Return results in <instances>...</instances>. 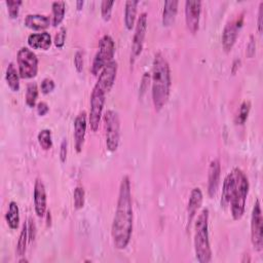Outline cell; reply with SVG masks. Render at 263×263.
Here are the masks:
<instances>
[{"label":"cell","instance_id":"39","mask_svg":"<svg viewBox=\"0 0 263 263\" xmlns=\"http://www.w3.org/2000/svg\"><path fill=\"white\" fill-rule=\"evenodd\" d=\"M36 109H37V113L40 116H44L50 111V107L45 102H39L36 106Z\"/></svg>","mask_w":263,"mask_h":263},{"label":"cell","instance_id":"29","mask_svg":"<svg viewBox=\"0 0 263 263\" xmlns=\"http://www.w3.org/2000/svg\"><path fill=\"white\" fill-rule=\"evenodd\" d=\"M6 5L8 7L10 17L12 19H17L19 17L20 8L23 5V2H21V0H7Z\"/></svg>","mask_w":263,"mask_h":263},{"label":"cell","instance_id":"3","mask_svg":"<svg viewBox=\"0 0 263 263\" xmlns=\"http://www.w3.org/2000/svg\"><path fill=\"white\" fill-rule=\"evenodd\" d=\"M152 101L156 111H160L169 101L172 86L171 68L161 53H156L152 63Z\"/></svg>","mask_w":263,"mask_h":263},{"label":"cell","instance_id":"17","mask_svg":"<svg viewBox=\"0 0 263 263\" xmlns=\"http://www.w3.org/2000/svg\"><path fill=\"white\" fill-rule=\"evenodd\" d=\"M24 24L32 30L43 32V30L47 29L52 25V19L46 15L29 14L25 17Z\"/></svg>","mask_w":263,"mask_h":263},{"label":"cell","instance_id":"32","mask_svg":"<svg viewBox=\"0 0 263 263\" xmlns=\"http://www.w3.org/2000/svg\"><path fill=\"white\" fill-rule=\"evenodd\" d=\"M55 81L52 79V78H44L42 81H41V84H40V90L42 92V94L44 95H47L50 93H52L54 90H55Z\"/></svg>","mask_w":263,"mask_h":263},{"label":"cell","instance_id":"26","mask_svg":"<svg viewBox=\"0 0 263 263\" xmlns=\"http://www.w3.org/2000/svg\"><path fill=\"white\" fill-rule=\"evenodd\" d=\"M38 98V86L35 82H30L26 89V104L29 107H35Z\"/></svg>","mask_w":263,"mask_h":263},{"label":"cell","instance_id":"37","mask_svg":"<svg viewBox=\"0 0 263 263\" xmlns=\"http://www.w3.org/2000/svg\"><path fill=\"white\" fill-rule=\"evenodd\" d=\"M262 19H263V2L260 3L259 5V11H258V21H257V29H258V32L261 34L262 33Z\"/></svg>","mask_w":263,"mask_h":263},{"label":"cell","instance_id":"40","mask_svg":"<svg viewBox=\"0 0 263 263\" xmlns=\"http://www.w3.org/2000/svg\"><path fill=\"white\" fill-rule=\"evenodd\" d=\"M83 5H84L83 0H78V2H76V9H77L78 11H81L82 8H83Z\"/></svg>","mask_w":263,"mask_h":263},{"label":"cell","instance_id":"28","mask_svg":"<svg viewBox=\"0 0 263 263\" xmlns=\"http://www.w3.org/2000/svg\"><path fill=\"white\" fill-rule=\"evenodd\" d=\"M38 143L40 147L43 150H50L53 146V140H52V131L49 129H43L38 133L37 136Z\"/></svg>","mask_w":263,"mask_h":263},{"label":"cell","instance_id":"19","mask_svg":"<svg viewBox=\"0 0 263 263\" xmlns=\"http://www.w3.org/2000/svg\"><path fill=\"white\" fill-rule=\"evenodd\" d=\"M203 193L201 190V188L199 187H195L189 196V200H188V205H187V214H188V224L190 225V223L193 222L194 218L197 215L198 210L201 208L202 204H203Z\"/></svg>","mask_w":263,"mask_h":263},{"label":"cell","instance_id":"11","mask_svg":"<svg viewBox=\"0 0 263 263\" xmlns=\"http://www.w3.org/2000/svg\"><path fill=\"white\" fill-rule=\"evenodd\" d=\"M202 14V2L200 0H187L185 3V22L187 29L196 34L200 28Z\"/></svg>","mask_w":263,"mask_h":263},{"label":"cell","instance_id":"30","mask_svg":"<svg viewBox=\"0 0 263 263\" xmlns=\"http://www.w3.org/2000/svg\"><path fill=\"white\" fill-rule=\"evenodd\" d=\"M85 197V193L83 187L81 186H77L74 189V194H73V202H74V207L75 209L79 210L81 208H83L84 206V198Z\"/></svg>","mask_w":263,"mask_h":263},{"label":"cell","instance_id":"38","mask_svg":"<svg viewBox=\"0 0 263 263\" xmlns=\"http://www.w3.org/2000/svg\"><path fill=\"white\" fill-rule=\"evenodd\" d=\"M28 233H29V241L30 242L34 241L35 234H36V226L32 219H29V222H28Z\"/></svg>","mask_w":263,"mask_h":263},{"label":"cell","instance_id":"31","mask_svg":"<svg viewBox=\"0 0 263 263\" xmlns=\"http://www.w3.org/2000/svg\"><path fill=\"white\" fill-rule=\"evenodd\" d=\"M115 5V2H108V0H104L101 4V16L104 21L108 22L111 19L112 15V8Z\"/></svg>","mask_w":263,"mask_h":263},{"label":"cell","instance_id":"23","mask_svg":"<svg viewBox=\"0 0 263 263\" xmlns=\"http://www.w3.org/2000/svg\"><path fill=\"white\" fill-rule=\"evenodd\" d=\"M6 220L10 228L17 229L20 224V209L15 201L9 204V210L6 214Z\"/></svg>","mask_w":263,"mask_h":263},{"label":"cell","instance_id":"27","mask_svg":"<svg viewBox=\"0 0 263 263\" xmlns=\"http://www.w3.org/2000/svg\"><path fill=\"white\" fill-rule=\"evenodd\" d=\"M250 110H251V102L250 101H244L240 108H238V111H237V114L235 116V125H238V126H242L244 125L248 117H249V113H250Z\"/></svg>","mask_w":263,"mask_h":263},{"label":"cell","instance_id":"20","mask_svg":"<svg viewBox=\"0 0 263 263\" xmlns=\"http://www.w3.org/2000/svg\"><path fill=\"white\" fill-rule=\"evenodd\" d=\"M178 5L177 0H168L164 3L162 11V24L164 27H170L174 24L178 13Z\"/></svg>","mask_w":263,"mask_h":263},{"label":"cell","instance_id":"33","mask_svg":"<svg viewBox=\"0 0 263 263\" xmlns=\"http://www.w3.org/2000/svg\"><path fill=\"white\" fill-rule=\"evenodd\" d=\"M66 35H67V29L65 27H61L60 30L57 32L56 36H55V45L58 49H62L65 44V40H66Z\"/></svg>","mask_w":263,"mask_h":263},{"label":"cell","instance_id":"15","mask_svg":"<svg viewBox=\"0 0 263 263\" xmlns=\"http://www.w3.org/2000/svg\"><path fill=\"white\" fill-rule=\"evenodd\" d=\"M86 112L81 111L74 119V146L76 152H81L86 134Z\"/></svg>","mask_w":263,"mask_h":263},{"label":"cell","instance_id":"36","mask_svg":"<svg viewBox=\"0 0 263 263\" xmlns=\"http://www.w3.org/2000/svg\"><path fill=\"white\" fill-rule=\"evenodd\" d=\"M255 52H256V42H255L254 36H251L250 41L247 45V56L249 58H252L255 55Z\"/></svg>","mask_w":263,"mask_h":263},{"label":"cell","instance_id":"2","mask_svg":"<svg viewBox=\"0 0 263 263\" xmlns=\"http://www.w3.org/2000/svg\"><path fill=\"white\" fill-rule=\"evenodd\" d=\"M249 189L248 177L238 168H234L223 181L221 207L225 209L230 206L232 218L236 221L241 220L245 214Z\"/></svg>","mask_w":263,"mask_h":263},{"label":"cell","instance_id":"34","mask_svg":"<svg viewBox=\"0 0 263 263\" xmlns=\"http://www.w3.org/2000/svg\"><path fill=\"white\" fill-rule=\"evenodd\" d=\"M74 66L77 72H82L83 70V53L81 51H77L74 55Z\"/></svg>","mask_w":263,"mask_h":263},{"label":"cell","instance_id":"25","mask_svg":"<svg viewBox=\"0 0 263 263\" xmlns=\"http://www.w3.org/2000/svg\"><path fill=\"white\" fill-rule=\"evenodd\" d=\"M28 241H29L28 222H25L24 225H23V227H22V230H21V233H20L18 243H17V248H16V254H17V256H19V257L25 256Z\"/></svg>","mask_w":263,"mask_h":263},{"label":"cell","instance_id":"1","mask_svg":"<svg viewBox=\"0 0 263 263\" xmlns=\"http://www.w3.org/2000/svg\"><path fill=\"white\" fill-rule=\"evenodd\" d=\"M133 220L131 181L128 176H125L119 185L117 206L111 227V235L116 249L124 250L129 246L133 233Z\"/></svg>","mask_w":263,"mask_h":263},{"label":"cell","instance_id":"35","mask_svg":"<svg viewBox=\"0 0 263 263\" xmlns=\"http://www.w3.org/2000/svg\"><path fill=\"white\" fill-rule=\"evenodd\" d=\"M68 142L67 139H63L61 146H60V160L61 162H65L67 159V152H68Z\"/></svg>","mask_w":263,"mask_h":263},{"label":"cell","instance_id":"18","mask_svg":"<svg viewBox=\"0 0 263 263\" xmlns=\"http://www.w3.org/2000/svg\"><path fill=\"white\" fill-rule=\"evenodd\" d=\"M27 42L31 49L47 51L52 45V36L46 31L40 33H32L28 36Z\"/></svg>","mask_w":263,"mask_h":263},{"label":"cell","instance_id":"9","mask_svg":"<svg viewBox=\"0 0 263 263\" xmlns=\"http://www.w3.org/2000/svg\"><path fill=\"white\" fill-rule=\"evenodd\" d=\"M263 218L260 201L256 200L251 215V242L257 252L263 249Z\"/></svg>","mask_w":263,"mask_h":263},{"label":"cell","instance_id":"4","mask_svg":"<svg viewBox=\"0 0 263 263\" xmlns=\"http://www.w3.org/2000/svg\"><path fill=\"white\" fill-rule=\"evenodd\" d=\"M209 209H204L198 216L195 226V251L200 263H209L212 260L209 236Z\"/></svg>","mask_w":263,"mask_h":263},{"label":"cell","instance_id":"8","mask_svg":"<svg viewBox=\"0 0 263 263\" xmlns=\"http://www.w3.org/2000/svg\"><path fill=\"white\" fill-rule=\"evenodd\" d=\"M105 102H106V93L103 90H101L99 86L95 85L91 95V100H90L91 109H90V115H89L90 126L93 132H97L99 129Z\"/></svg>","mask_w":263,"mask_h":263},{"label":"cell","instance_id":"14","mask_svg":"<svg viewBox=\"0 0 263 263\" xmlns=\"http://www.w3.org/2000/svg\"><path fill=\"white\" fill-rule=\"evenodd\" d=\"M33 200H34L35 213L40 218L44 217L47 209V199H46V190H45L44 183L40 178H37L35 180Z\"/></svg>","mask_w":263,"mask_h":263},{"label":"cell","instance_id":"6","mask_svg":"<svg viewBox=\"0 0 263 263\" xmlns=\"http://www.w3.org/2000/svg\"><path fill=\"white\" fill-rule=\"evenodd\" d=\"M106 147L109 151L117 150L121 140V121L118 113L114 110H108L104 115Z\"/></svg>","mask_w":263,"mask_h":263},{"label":"cell","instance_id":"13","mask_svg":"<svg viewBox=\"0 0 263 263\" xmlns=\"http://www.w3.org/2000/svg\"><path fill=\"white\" fill-rule=\"evenodd\" d=\"M243 21H244V18L241 17L240 19L228 22L225 25L223 33H222V45L226 53H229L232 50V47L237 39L240 29L243 26Z\"/></svg>","mask_w":263,"mask_h":263},{"label":"cell","instance_id":"24","mask_svg":"<svg viewBox=\"0 0 263 263\" xmlns=\"http://www.w3.org/2000/svg\"><path fill=\"white\" fill-rule=\"evenodd\" d=\"M66 14V4L64 2H54L52 5V25L58 27L64 20Z\"/></svg>","mask_w":263,"mask_h":263},{"label":"cell","instance_id":"5","mask_svg":"<svg viewBox=\"0 0 263 263\" xmlns=\"http://www.w3.org/2000/svg\"><path fill=\"white\" fill-rule=\"evenodd\" d=\"M114 54H115V42L113 38L108 34L102 36L99 42L98 51L95 55V58L91 67V72L94 75H98L99 72H101L106 65H108L111 61H113Z\"/></svg>","mask_w":263,"mask_h":263},{"label":"cell","instance_id":"21","mask_svg":"<svg viewBox=\"0 0 263 263\" xmlns=\"http://www.w3.org/2000/svg\"><path fill=\"white\" fill-rule=\"evenodd\" d=\"M138 0H128L125 6V25L128 30H132L135 26Z\"/></svg>","mask_w":263,"mask_h":263},{"label":"cell","instance_id":"41","mask_svg":"<svg viewBox=\"0 0 263 263\" xmlns=\"http://www.w3.org/2000/svg\"><path fill=\"white\" fill-rule=\"evenodd\" d=\"M23 262L28 263V262H29V260H28V259H25V258H22V259H20V260H19V263H23Z\"/></svg>","mask_w":263,"mask_h":263},{"label":"cell","instance_id":"22","mask_svg":"<svg viewBox=\"0 0 263 263\" xmlns=\"http://www.w3.org/2000/svg\"><path fill=\"white\" fill-rule=\"evenodd\" d=\"M20 73L19 70H17L14 63H10L7 68L6 72V80L10 89L13 92H19L20 91Z\"/></svg>","mask_w":263,"mask_h":263},{"label":"cell","instance_id":"16","mask_svg":"<svg viewBox=\"0 0 263 263\" xmlns=\"http://www.w3.org/2000/svg\"><path fill=\"white\" fill-rule=\"evenodd\" d=\"M220 176H221V163L218 158H215L211 161L209 166L208 174V195L210 198L215 197L219 184H220Z\"/></svg>","mask_w":263,"mask_h":263},{"label":"cell","instance_id":"10","mask_svg":"<svg viewBox=\"0 0 263 263\" xmlns=\"http://www.w3.org/2000/svg\"><path fill=\"white\" fill-rule=\"evenodd\" d=\"M148 26V15L147 13L143 12L140 14L135 28V33L132 42V52H131V64L133 65L137 58L141 55L144 46V40L147 32Z\"/></svg>","mask_w":263,"mask_h":263},{"label":"cell","instance_id":"12","mask_svg":"<svg viewBox=\"0 0 263 263\" xmlns=\"http://www.w3.org/2000/svg\"><path fill=\"white\" fill-rule=\"evenodd\" d=\"M118 64L115 60L111 61L108 65H106L102 71L100 72V75L98 77L97 83L95 85L99 86L101 90H103L106 94L112 89V86L116 79Z\"/></svg>","mask_w":263,"mask_h":263},{"label":"cell","instance_id":"7","mask_svg":"<svg viewBox=\"0 0 263 263\" xmlns=\"http://www.w3.org/2000/svg\"><path fill=\"white\" fill-rule=\"evenodd\" d=\"M18 68L21 78L30 79L37 75L38 58L29 47H21L17 55Z\"/></svg>","mask_w":263,"mask_h":263}]
</instances>
